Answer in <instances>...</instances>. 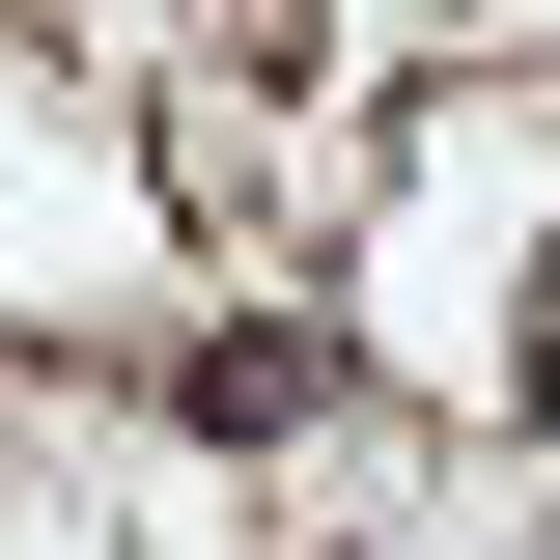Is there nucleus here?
<instances>
[{"instance_id":"obj_1","label":"nucleus","mask_w":560,"mask_h":560,"mask_svg":"<svg viewBox=\"0 0 560 560\" xmlns=\"http://www.w3.org/2000/svg\"><path fill=\"white\" fill-rule=\"evenodd\" d=\"M504 393H533V420H560V253H533V308H504Z\"/></svg>"}]
</instances>
